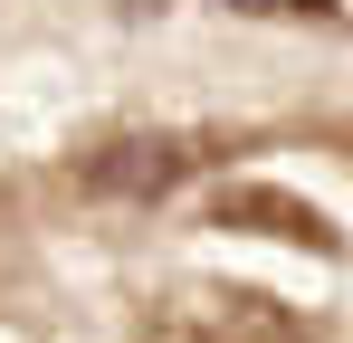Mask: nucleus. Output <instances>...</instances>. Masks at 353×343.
Here are the masks:
<instances>
[{
	"instance_id": "obj_1",
	"label": "nucleus",
	"mask_w": 353,
	"mask_h": 343,
	"mask_svg": "<svg viewBox=\"0 0 353 343\" xmlns=\"http://www.w3.org/2000/svg\"><path fill=\"white\" fill-rule=\"evenodd\" d=\"M181 172H191V143H163V134H134V143H105L86 181L105 191V200H163Z\"/></svg>"
},
{
	"instance_id": "obj_2",
	"label": "nucleus",
	"mask_w": 353,
	"mask_h": 343,
	"mask_svg": "<svg viewBox=\"0 0 353 343\" xmlns=\"http://www.w3.org/2000/svg\"><path fill=\"white\" fill-rule=\"evenodd\" d=\"M220 220H230V229H277V238H296V248H334V229L315 220L305 200H287V191H230Z\"/></svg>"
}]
</instances>
